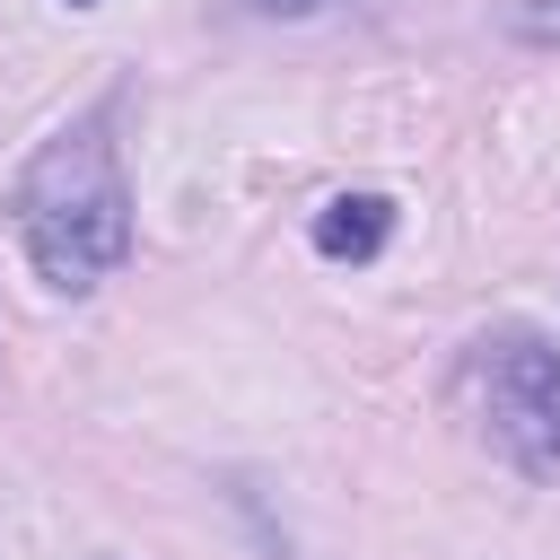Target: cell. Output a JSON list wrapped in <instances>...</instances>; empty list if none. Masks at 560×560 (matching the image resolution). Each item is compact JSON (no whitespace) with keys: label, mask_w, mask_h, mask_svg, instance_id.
Masks as SVG:
<instances>
[{"label":"cell","mask_w":560,"mask_h":560,"mask_svg":"<svg viewBox=\"0 0 560 560\" xmlns=\"http://www.w3.org/2000/svg\"><path fill=\"white\" fill-rule=\"evenodd\" d=\"M9 219H18L26 262L61 298H79L105 271H122V254H131V184H122V158L105 140V114L52 131L26 158L18 192H9Z\"/></svg>","instance_id":"cell-1"},{"label":"cell","mask_w":560,"mask_h":560,"mask_svg":"<svg viewBox=\"0 0 560 560\" xmlns=\"http://www.w3.org/2000/svg\"><path fill=\"white\" fill-rule=\"evenodd\" d=\"M472 402H481L490 446L516 472L560 481V350L551 341H534V332L472 341Z\"/></svg>","instance_id":"cell-2"},{"label":"cell","mask_w":560,"mask_h":560,"mask_svg":"<svg viewBox=\"0 0 560 560\" xmlns=\"http://www.w3.org/2000/svg\"><path fill=\"white\" fill-rule=\"evenodd\" d=\"M385 236H394V201L385 192H332L315 210V254H332V262H368Z\"/></svg>","instance_id":"cell-3"},{"label":"cell","mask_w":560,"mask_h":560,"mask_svg":"<svg viewBox=\"0 0 560 560\" xmlns=\"http://www.w3.org/2000/svg\"><path fill=\"white\" fill-rule=\"evenodd\" d=\"M508 26H516L525 44H560V0H516Z\"/></svg>","instance_id":"cell-4"},{"label":"cell","mask_w":560,"mask_h":560,"mask_svg":"<svg viewBox=\"0 0 560 560\" xmlns=\"http://www.w3.org/2000/svg\"><path fill=\"white\" fill-rule=\"evenodd\" d=\"M245 9H262V18H315V9H332V0H245Z\"/></svg>","instance_id":"cell-5"},{"label":"cell","mask_w":560,"mask_h":560,"mask_svg":"<svg viewBox=\"0 0 560 560\" xmlns=\"http://www.w3.org/2000/svg\"><path fill=\"white\" fill-rule=\"evenodd\" d=\"M70 9H88V0H70Z\"/></svg>","instance_id":"cell-6"}]
</instances>
